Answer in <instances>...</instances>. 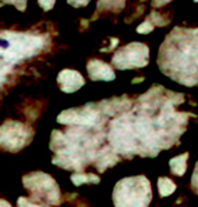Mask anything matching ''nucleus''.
Wrapping results in <instances>:
<instances>
[{"instance_id":"obj_11","label":"nucleus","mask_w":198,"mask_h":207,"mask_svg":"<svg viewBox=\"0 0 198 207\" xmlns=\"http://www.w3.org/2000/svg\"><path fill=\"white\" fill-rule=\"evenodd\" d=\"M191 185H192V189L198 193V163L195 166V171L192 174V178H191Z\"/></svg>"},{"instance_id":"obj_3","label":"nucleus","mask_w":198,"mask_h":207,"mask_svg":"<svg viewBox=\"0 0 198 207\" xmlns=\"http://www.w3.org/2000/svg\"><path fill=\"white\" fill-rule=\"evenodd\" d=\"M148 46L143 43H130L115 52L112 62L118 69H132L145 66L148 63Z\"/></svg>"},{"instance_id":"obj_7","label":"nucleus","mask_w":198,"mask_h":207,"mask_svg":"<svg viewBox=\"0 0 198 207\" xmlns=\"http://www.w3.org/2000/svg\"><path fill=\"white\" fill-rule=\"evenodd\" d=\"M187 159H188V153H183V155H180V156H176L170 160L169 166H170V168H172L173 174H176V175H183V174L186 173Z\"/></svg>"},{"instance_id":"obj_1","label":"nucleus","mask_w":198,"mask_h":207,"mask_svg":"<svg viewBox=\"0 0 198 207\" xmlns=\"http://www.w3.org/2000/svg\"><path fill=\"white\" fill-rule=\"evenodd\" d=\"M151 197V185L144 175L121 179L112 192L115 207H148Z\"/></svg>"},{"instance_id":"obj_8","label":"nucleus","mask_w":198,"mask_h":207,"mask_svg":"<svg viewBox=\"0 0 198 207\" xmlns=\"http://www.w3.org/2000/svg\"><path fill=\"white\" fill-rule=\"evenodd\" d=\"M158 190H159V195H161L162 197L169 196L176 190V184L172 179L168 178V177H162V178L158 179Z\"/></svg>"},{"instance_id":"obj_4","label":"nucleus","mask_w":198,"mask_h":207,"mask_svg":"<svg viewBox=\"0 0 198 207\" xmlns=\"http://www.w3.org/2000/svg\"><path fill=\"white\" fill-rule=\"evenodd\" d=\"M32 131L18 121H9L0 127V146L7 151H20L29 142Z\"/></svg>"},{"instance_id":"obj_12","label":"nucleus","mask_w":198,"mask_h":207,"mask_svg":"<svg viewBox=\"0 0 198 207\" xmlns=\"http://www.w3.org/2000/svg\"><path fill=\"white\" fill-rule=\"evenodd\" d=\"M18 204H20V207H42V206H39V204L31 203V201H28L26 199H24V197H21L20 200H18Z\"/></svg>"},{"instance_id":"obj_9","label":"nucleus","mask_w":198,"mask_h":207,"mask_svg":"<svg viewBox=\"0 0 198 207\" xmlns=\"http://www.w3.org/2000/svg\"><path fill=\"white\" fill-rule=\"evenodd\" d=\"M71 178H72L75 185L86 184V182H92V181H94V184H97L100 181V178L97 175H94V174H83V173H75Z\"/></svg>"},{"instance_id":"obj_6","label":"nucleus","mask_w":198,"mask_h":207,"mask_svg":"<svg viewBox=\"0 0 198 207\" xmlns=\"http://www.w3.org/2000/svg\"><path fill=\"white\" fill-rule=\"evenodd\" d=\"M87 71L92 80H104V82H111L115 79L114 69L108 63L103 62L100 59H92L87 63Z\"/></svg>"},{"instance_id":"obj_5","label":"nucleus","mask_w":198,"mask_h":207,"mask_svg":"<svg viewBox=\"0 0 198 207\" xmlns=\"http://www.w3.org/2000/svg\"><path fill=\"white\" fill-rule=\"evenodd\" d=\"M57 82H58L60 88L65 93H73L85 84L82 75L76 71H71V69L62 71L57 77Z\"/></svg>"},{"instance_id":"obj_2","label":"nucleus","mask_w":198,"mask_h":207,"mask_svg":"<svg viewBox=\"0 0 198 207\" xmlns=\"http://www.w3.org/2000/svg\"><path fill=\"white\" fill-rule=\"evenodd\" d=\"M24 186L28 188L34 195H36L38 200H43L51 206L60 203V189L50 175H46L43 173L28 174L24 177Z\"/></svg>"},{"instance_id":"obj_13","label":"nucleus","mask_w":198,"mask_h":207,"mask_svg":"<svg viewBox=\"0 0 198 207\" xmlns=\"http://www.w3.org/2000/svg\"><path fill=\"white\" fill-rule=\"evenodd\" d=\"M9 46H10V43L6 39H0V47H2V48H9Z\"/></svg>"},{"instance_id":"obj_14","label":"nucleus","mask_w":198,"mask_h":207,"mask_svg":"<svg viewBox=\"0 0 198 207\" xmlns=\"http://www.w3.org/2000/svg\"><path fill=\"white\" fill-rule=\"evenodd\" d=\"M0 207H11L7 201H3V200H0Z\"/></svg>"},{"instance_id":"obj_10","label":"nucleus","mask_w":198,"mask_h":207,"mask_svg":"<svg viewBox=\"0 0 198 207\" xmlns=\"http://www.w3.org/2000/svg\"><path fill=\"white\" fill-rule=\"evenodd\" d=\"M152 29H154V24L147 18L141 25H139V28H137V32H139V33H150Z\"/></svg>"}]
</instances>
